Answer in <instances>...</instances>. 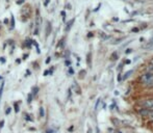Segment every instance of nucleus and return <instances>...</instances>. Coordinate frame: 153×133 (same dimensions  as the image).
<instances>
[{"label":"nucleus","instance_id":"f257e3e1","mask_svg":"<svg viewBox=\"0 0 153 133\" xmlns=\"http://www.w3.org/2000/svg\"><path fill=\"white\" fill-rule=\"evenodd\" d=\"M141 82L147 87H153V73H146L142 75Z\"/></svg>","mask_w":153,"mask_h":133},{"label":"nucleus","instance_id":"f03ea898","mask_svg":"<svg viewBox=\"0 0 153 133\" xmlns=\"http://www.w3.org/2000/svg\"><path fill=\"white\" fill-rule=\"evenodd\" d=\"M142 106L146 109H153V99H146L142 102Z\"/></svg>","mask_w":153,"mask_h":133},{"label":"nucleus","instance_id":"7ed1b4c3","mask_svg":"<svg viewBox=\"0 0 153 133\" xmlns=\"http://www.w3.org/2000/svg\"><path fill=\"white\" fill-rule=\"evenodd\" d=\"M140 113L142 117H147V118H153V109H146L143 108L140 110Z\"/></svg>","mask_w":153,"mask_h":133},{"label":"nucleus","instance_id":"20e7f679","mask_svg":"<svg viewBox=\"0 0 153 133\" xmlns=\"http://www.w3.org/2000/svg\"><path fill=\"white\" fill-rule=\"evenodd\" d=\"M41 23H42V20H41L40 12H39V10H37V15H36V26H37V29H36V34H38V29L40 28Z\"/></svg>","mask_w":153,"mask_h":133},{"label":"nucleus","instance_id":"39448f33","mask_svg":"<svg viewBox=\"0 0 153 133\" xmlns=\"http://www.w3.org/2000/svg\"><path fill=\"white\" fill-rule=\"evenodd\" d=\"M147 70H148V72H149V73H153V58L151 59V61H150L149 66L147 67Z\"/></svg>","mask_w":153,"mask_h":133},{"label":"nucleus","instance_id":"423d86ee","mask_svg":"<svg viewBox=\"0 0 153 133\" xmlns=\"http://www.w3.org/2000/svg\"><path fill=\"white\" fill-rule=\"evenodd\" d=\"M49 33H50V23H49V22H47V29H46V36L48 37V36H49Z\"/></svg>","mask_w":153,"mask_h":133},{"label":"nucleus","instance_id":"0eeeda50","mask_svg":"<svg viewBox=\"0 0 153 133\" xmlns=\"http://www.w3.org/2000/svg\"><path fill=\"white\" fill-rule=\"evenodd\" d=\"M73 22H74V20H71L68 24H67V27H66V30H69L70 29V27H71V26H72V24H73Z\"/></svg>","mask_w":153,"mask_h":133},{"label":"nucleus","instance_id":"6e6552de","mask_svg":"<svg viewBox=\"0 0 153 133\" xmlns=\"http://www.w3.org/2000/svg\"><path fill=\"white\" fill-rule=\"evenodd\" d=\"M3 87H4V83L1 84V87H0V98L2 96V93H3Z\"/></svg>","mask_w":153,"mask_h":133},{"label":"nucleus","instance_id":"1a4fd4ad","mask_svg":"<svg viewBox=\"0 0 153 133\" xmlns=\"http://www.w3.org/2000/svg\"><path fill=\"white\" fill-rule=\"evenodd\" d=\"M40 117H41V118L44 117V108H43V107L40 108Z\"/></svg>","mask_w":153,"mask_h":133},{"label":"nucleus","instance_id":"9d476101","mask_svg":"<svg viewBox=\"0 0 153 133\" xmlns=\"http://www.w3.org/2000/svg\"><path fill=\"white\" fill-rule=\"evenodd\" d=\"M11 26H12V28L15 26V20H14V17H12V23H11Z\"/></svg>","mask_w":153,"mask_h":133},{"label":"nucleus","instance_id":"9b49d317","mask_svg":"<svg viewBox=\"0 0 153 133\" xmlns=\"http://www.w3.org/2000/svg\"><path fill=\"white\" fill-rule=\"evenodd\" d=\"M0 63H1V64H5V58L4 57H0Z\"/></svg>","mask_w":153,"mask_h":133},{"label":"nucleus","instance_id":"f8f14e48","mask_svg":"<svg viewBox=\"0 0 153 133\" xmlns=\"http://www.w3.org/2000/svg\"><path fill=\"white\" fill-rule=\"evenodd\" d=\"M10 112H11V107H7V109H6V111H5V113H6V114H8Z\"/></svg>","mask_w":153,"mask_h":133},{"label":"nucleus","instance_id":"ddd939ff","mask_svg":"<svg viewBox=\"0 0 153 133\" xmlns=\"http://www.w3.org/2000/svg\"><path fill=\"white\" fill-rule=\"evenodd\" d=\"M15 106H16V112H18V111H19V106H18V104H17V103L15 104Z\"/></svg>","mask_w":153,"mask_h":133},{"label":"nucleus","instance_id":"4468645a","mask_svg":"<svg viewBox=\"0 0 153 133\" xmlns=\"http://www.w3.org/2000/svg\"><path fill=\"white\" fill-rule=\"evenodd\" d=\"M48 3H49V0H45V3H44V5H45V6H47V5H48Z\"/></svg>","mask_w":153,"mask_h":133},{"label":"nucleus","instance_id":"2eb2a0df","mask_svg":"<svg viewBox=\"0 0 153 133\" xmlns=\"http://www.w3.org/2000/svg\"><path fill=\"white\" fill-rule=\"evenodd\" d=\"M30 102H31V95L28 96V103H30Z\"/></svg>","mask_w":153,"mask_h":133},{"label":"nucleus","instance_id":"dca6fc26","mask_svg":"<svg viewBox=\"0 0 153 133\" xmlns=\"http://www.w3.org/2000/svg\"><path fill=\"white\" fill-rule=\"evenodd\" d=\"M3 124H4V121H1V123H0V127H3Z\"/></svg>","mask_w":153,"mask_h":133},{"label":"nucleus","instance_id":"f3484780","mask_svg":"<svg viewBox=\"0 0 153 133\" xmlns=\"http://www.w3.org/2000/svg\"><path fill=\"white\" fill-rule=\"evenodd\" d=\"M46 63H47V64H49V63H50V57H48V58H47V60H46Z\"/></svg>","mask_w":153,"mask_h":133}]
</instances>
